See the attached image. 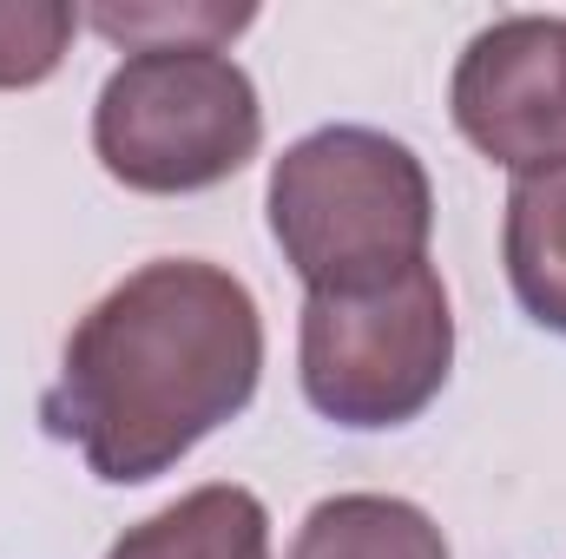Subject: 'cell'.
<instances>
[{
    "label": "cell",
    "instance_id": "obj_1",
    "mask_svg": "<svg viewBox=\"0 0 566 559\" xmlns=\"http://www.w3.org/2000/svg\"><path fill=\"white\" fill-rule=\"evenodd\" d=\"M258 376L264 316L244 277L205 257H158L73 323L40 428L80 447L106 487H145L244 415Z\"/></svg>",
    "mask_w": 566,
    "mask_h": 559
},
{
    "label": "cell",
    "instance_id": "obj_2",
    "mask_svg": "<svg viewBox=\"0 0 566 559\" xmlns=\"http://www.w3.org/2000/svg\"><path fill=\"white\" fill-rule=\"evenodd\" d=\"M264 204L283 264L310 296L369 289L428 264V165L376 126H316L283 145Z\"/></svg>",
    "mask_w": 566,
    "mask_h": 559
},
{
    "label": "cell",
    "instance_id": "obj_3",
    "mask_svg": "<svg viewBox=\"0 0 566 559\" xmlns=\"http://www.w3.org/2000/svg\"><path fill=\"white\" fill-rule=\"evenodd\" d=\"M264 145V99L224 46H145L113 66L93 106L106 178L145 198H185L238 178Z\"/></svg>",
    "mask_w": 566,
    "mask_h": 559
},
{
    "label": "cell",
    "instance_id": "obj_4",
    "mask_svg": "<svg viewBox=\"0 0 566 559\" xmlns=\"http://www.w3.org/2000/svg\"><path fill=\"white\" fill-rule=\"evenodd\" d=\"M454 309L434 264H416L369 289L303 296L296 376L303 402L336 428L376 434L416 421L448 389Z\"/></svg>",
    "mask_w": 566,
    "mask_h": 559
},
{
    "label": "cell",
    "instance_id": "obj_5",
    "mask_svg": "<svg viewBox=\"0 0 566 559\" xmlns=\"http://www.w3.org/2000/svg\"><path fill=\"white\" fill-rule=\"evenodd\" d=\"M454 133L501 171H541L566 158V20L507 13L481 27L448 80Z\"/></svg>",
    "mask_w": 566,
    "mask_h": 559
},
{
    "label": "cell",
    "instance_id": "obj_6",
    "mask_svg": "<svg viewBox=\"0 0 566 559\" xmlns=\"http://www.w3.org/2000/svg\"><path fill=\"white\" fill-rule=\"evenodd\" d=\"M106 559H271V514L251 487L211 481L126 527Z\"/></svg>",
    "mask_w": 566,
    "mask_h": 559
},
{
    "label": "cell",
    "instance_id": "obj_7",
    "mask_svg": "<svg viewBox=\"0 0 566 559\" xmlns=\"http://www.w3.org/2000/svg\"><path fill=\"white\" fill-rule=\"evenodd\" d=\"M501 257H507L514 303L541 329L566 336V158L514 178L501 218Z\"/></svg>",
    "mask_w": 566,
    "mask_h": 559
},
{
    "label": "cell",
    "instance_id": "obj_8",
    "mask_svg": "<svg viewBox=\"0 0 566 559\" xmlns=\"http://www.w3.org/2000/svg\"><path fill=\"white\" fill-rule=\"evenodd\" d=\"M283 559H448V534L402 494H329L303 514Z\"/></svg>",
    "mask_w": 566,
    "mask_h": 559
},
{
    "label": "cell",
    "instance_id": "obj_9",
    "mask_svg": "<svg viewBox=\"0 0 566 559\" xmlns=\"http://www.w3.org/2000/svg\"><path fill=\"white\" fill-rule=\"evenodd\" d=\"M106 40H119L126 53L145 46H224L231 33H244L258 20V7H211V0H191V7H93L86 13Z\"/></svg>",
    "mask_w": 566,
    "mask_h": 559
},
{
    "label": "cell",
    "instance_id": "obj_10",
    "mask_svg": "<svg viewBox=\"0 0 566 559\" xmlns=\"http://www.w3.org/2000/svg\"><path fill=\"white\" fill-rule=\"evenodd\" d=\"M73 33H80V7L66 0H0V93L53 80Z\"/></svg>",
    "mask_w": 566,
    "mask_h": 559
}]
</instances>
